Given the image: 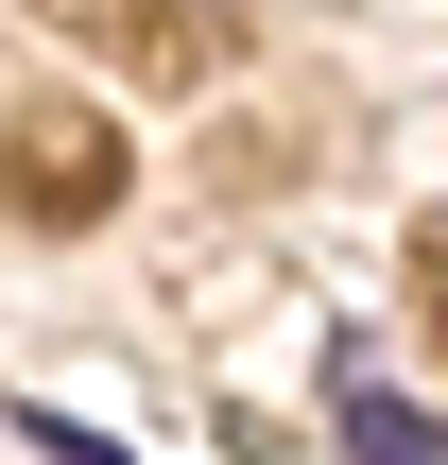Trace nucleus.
<instances>
[{
    "label": "nucleus",
    "instance_id": "obj_1",
    "mask_svg": "<svg viewBox=\"0 0 448 465\" xmlns=\"http://www.w3.org/2000/svg\"><path fill=\"white\" fill-rule=\"evenodd\" d=\"M345 449L363 465H448V431L414 414V397H345Z\"/></svg>",
    "mask_w": 448,
    "mask_h": 465
}]
</instances>
